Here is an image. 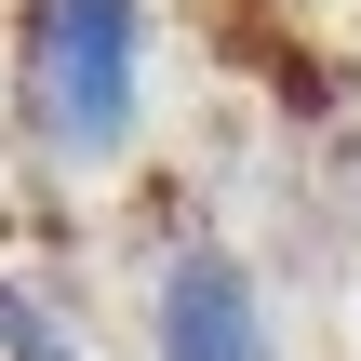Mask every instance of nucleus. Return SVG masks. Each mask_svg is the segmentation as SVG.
I'll list each match as a JSON object with an SVG mask.
<instances>
[{
	"label": "nucleus",
	"mask_w": 361,
	"mask_h": 361,
	"mask_svg": "<svg viewBox=\"0 0 361 361\" xmlns=\"http://www.w3.org/2000/svg\"><path fill=\"white\" fill-rule=\"evenodd\" d=\"M27 147L54 174H107L147 121V0H27Z\"/></svg>",
	"instance_id": "nucleus-1"
},
{
	"label": "nucleus",
	"mask_w": 361,
	"mask_h": 361,
	"mask_svg": "<svg viewBox=\"0 0 361 361\" xmlns=\"http://www.w3.org/2000/svg\"><path fill=\"white\" fill-rule=\"evenodd\" d=\"M147 348H161V361H295L281 322H268V295H255V268L214 255V241H188V255L161 268V295H147Z\"/></svg>",
	"instance_id": "nucleus-2"
},
{
	"label": "nucleus",
	"mask_w": 361,
	"mask_h": 361,
	"mask_svg": "<svg viewBox=\"0 0 361 361\" xmlns=\"http://www.w3.org/2000/svg\"><path fill=\"white\" fill-rule=\"evenodd\" d=\"M0 348H13V361H67V348H54V322H40V308H13V281H0Z\"/></svg>",
	"instance_id": "nucleus-3"
}]
</instances>
